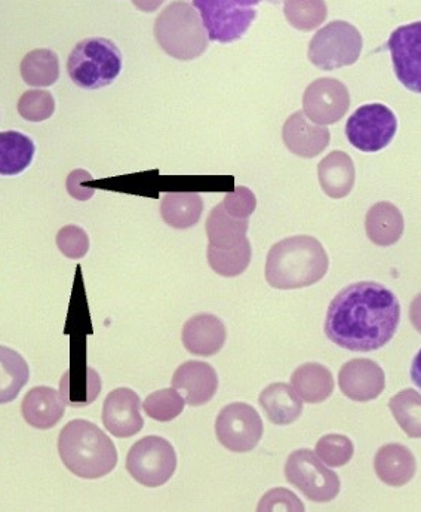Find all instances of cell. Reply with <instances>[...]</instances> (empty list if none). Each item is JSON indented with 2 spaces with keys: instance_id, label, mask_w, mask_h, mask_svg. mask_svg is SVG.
Instances as JSON below:
<instances>
[{
  "instance_id": "obj_3",
  "label": "cell",
  "mask_w": 421,
  "mask_h": 512,
  "mask_svg": "<svg viewBox=\"0 0 421 512\" xmlns=\"http://www.w3.org/2000/svg\"><path fill=\"white\" fill-rule=\"evenodd\" d=\"M58 453L70 472L86 480L104 477L118 464L113 441L88 420H72L61 429Z\"/></svg>"
},
{
  "instance_id": "obj_2",
  "label": "cell",
  "mask_w": 421,
  "mask_h": 512,
  "mask_svg": "<svg viewBox=\"0 0 421 512\" xmlns=\"http://www.w3.org/2000/svg\"><path fill=\"white\" fill-rule=\"evenodd\" d=\"M330 259L324 245L309 235L282 239L270 248L266 281L278 290L310 287L327 275Z\"/></svg>"
},
{
  "instance_id": "obj_25",
  "label": "cell",
  "mask_w": 421,
  "mask_h": 512,
  "mask_svg": "<svg viewBox=\"0 0 421 512\" xmlns=\"http://www.w3.org/2000/svg\"><path fill=\"white\" fill-rule=\"evenodd\" d=\"M204 213V201L195 192L165 193L161 201V216L174 229H189L198 225Z\"/></svg>"
},
{
  "instance_id": "obj_19",
  "label": "cell",
  "mask_w": 421,
  "mask_h": 512,
  "mask_svg": "<svg viewBox=\"0 0 421 512\" xmlns=\"http://www.w3.org/2000/svg\"><path fill=\"white\" fill-rule=\"evenodd\" d=\"M66 401L49 386L30 389L21 404L23 418L32 428L51 429L63 419Z\"/></svg>"
},
{
  "instance_id": "obj_42",
  "label": "cell",
  "mask_w": 421,
  "mask_h": 512,
  "mask_svg": "<svg viewBox=\"0 0 421 512\" xmlns=\"http://www.w3.org/2000/svg\"><path fill=\"white\" fill-rule=\"evenodd\" d=\"M165 0H132L135 8L141 12H155L164 5Z\"/></svg>"
},
{
  "instance_id": "obj_33",
  "label": "cell",
  "mask_w": 421,
  "mask_h": 512,
  "mask_svg": "<svg viewBox=\"0 0 421 512\" xmlns=\"http://www.w3.org/2000/svg\"><path fill=\"white\" fill-rule=\"evenodd\" d=\"M284 14L294 29L312 32L327 20L328 8L325 0H285Z\"/></svg>"
},
{
  "instance_id": "obj_16",
  "label": "cell",
  "mask_w": 421,
  "mask_h": 512,
  "mask_svg": "<svg viewBox=\"0 0 421 512\" xmlns=\"http://www.w3.org/2000/svg\"><path fill=\"white\" fill-rule=\"evenodd\" d=\"M172 388L183 392L189 406L199 407L210 403L218 389V376L214 367L202 361H187L175 370Z\"/></svg>"
},
{
  "instance_id": "obj_10",
  "label": "cell",
  "mask_w": 421,
  "mask_h": 512,
  "mask_svg": "<svg viewBox=\"0 0 421 512\" xmlns=\"http://www.w3.org/2000/svg\"><path fill=\"white\" fill-rule=\"evenodd\" d=\"M398 119L381 103L365 104L355 110L346 124V137L356 149L376 153L386 149L395 139Z\"/></svg>"
},
{
  "instance_id": "obj_15",
  "label": "cell",
  "mask_w": 421,
  "mask_h": 512,
  "mask_svg": "<svg viewBox=\"0 0 421 512\" xmlns=\"http://www.w3.org/2000/svg\"><path fill=\"white\" fill-rule=\"evenodd\" d=\"M338 385L350 400L367 403L380 397L386 386V376L379 364L359 358L341 367Z\"/></svg>"
},
{
  "instance_id": "obj_14",
  "label": "cell",
  "mask_w": 421,
  "mask_h": 512,
  "mask_svg": "<svg viewBox=\"0 0 421 512\" xmlns=\"http://www.w3.org/2000/svg\"><path fill=\"white\" fill-rule=\"evenodd\" d=\"M140 406V397L132 389L118 388L110 392L103 404L104 428L118 438L134 437L144 426Z\"/></svg>"
},
{
  "instance_id": "obj_11",
  "label": "cell",
  "mask_w": 421,
  "mask_h": 512,
  "mask_svg": "<svg viewBox=\"0 0 421 512\" xmlns=\"http://www.w3.org/2000/svg\"><path fill=\"white\" fill-rule=\"evenodd\" d=\"M263 431V420L250 404H229L215 420L217 440L230 452H253L263 437Z\"/></svg>"
},
{
  "instance_id": "obj_13",
  "label": "cell",
  "mask_w": 421,
  "mask_h": 512,
  "mask_svg": "<svg viewBox=\"0 0 421 512\" xmlns=\"http://www.w3.org/2000/svg\"><path fill=\"white\" fill-rule=\"evenodd\" d=\"M349 107V90L337 79H316L304 91L303 112L315 124H337L344 118Z\"/></svg>"
},
{
  "instance_id": "obj_32",
  "label": "cell",
  "mask_w": 421,
  "mask_h": 512,
  "mask_svg": "<svg viewBox=\"0 0 421 512\" xmlns=\"http://www.w3.org/2000/svg\"><path fill=\"white\" fill-rule=\"evenodd\" d=\"M389 409L402 431L410 438H421V394L408 388L390 398Z\"/></svg>"
},
{
  "instance_id": "obj_43",
  "label": "cell",
  "mask_w": 421,
  "mask_h": 512,
  "mask_svg": "<svg viewBox=\"0 0 421 512\" xmlns=\"http://www.w3.org/2000/svg\"><path fill=\"white\" fill-rule=\"evenodd\" d=\"M411 379L421 389V349L411 364Z\"/></svg>"
},
{
  "instance_id": "obj_38",
  "label": "cell",
  "mask_w": 421,
  "mask_h": 512,
  "mask_svg": "<svg viewBox=\"0 0 421 512\" xmlns=\"http://www.w3.org/2000/svg\"><path fill=\"white\" fill-rule=\"evenodd\" d=\"M221 204L230 216L236 217V219H250L251 214H254L255 208H257V198H255L253 190L239 186L233 192L227 193Z\"/></svg>"
},
{
  "instance_id": "obj_7",
  "label": "cell",
  "mask_w": 421,
  "mask_h": 512,
  "mask_svg": "<svg viewBox=\"0 0 421 512\" xmlns=\"http://www.w3.org/2000/svg\"><path fill=\"white\" fill-rule=\"evenodd\" d=\"M364 39L353 24L333 21L318 30L309 44L310 63L321 70H336L352 66L361 57Z\"/></svg>"
},
{
  "instance_id": "obj_17",
  "label": "cell",
  "mask_w": 421,
  "mask_h": 512,
  "mask_svg": "<svg viewBox=\"0 0 421 512\" xmlns=\"http://www.w3.org/2000/svg\"><path fill=\"white\" fill-rule=\"evenodd\" d=\"M282 140L294 155L316 158L327 149L331 134L325 125L312 124L304 112H295L282 128Z\"/></svg>"
},
{
  "instance_id": "obj_37",
  "label": "cell",
  "mask_w": 421,
  "mask_h": 512,
  "mask_svg": "<svg viewBox=\"0 0 421 512\" xmlns=\"http://www.w3.org/2000/svg\"><path fill=\"white\" fill-rule=\"evenodd\" d=\"M57 247L69 259H82L89 251L88 233L79 226H64L57 233Z\"/></svg>"
},
{
  "instance_id": "obj_21",
  "label": "cell",
  "mask_w": 421,
  "mask_h": 512,
  "mask_svg": "<svg viewBox=\"0 0 421 512\" xmlns=\"http://www.w3.org/2000/svg\"><path fill=\"white\" fill-rule=\"evenodd\" d=\"M319 183L330 198H346L355 186L356 171L346 152L334 150L318 165Z\"/></svg>"
},
{
  "instance_id": "obj_40",
  "label": "cell",
  "mask_w": 421,
  "mask_h": 512,
  "mask_svg": "<svg viewBox=\"0 0 421 512\" xmlns=\"http://www.w3.org/2000/svg\"><path fill=\"white\" fill-rule=\"evenodd\" d=\"M92 180L91 174L85 170H76L67 179V192L79 201H88L94 195V189H86L82 183Z\"/></svg>"
},
{
  "instance_id": "obj_28",
  "label": "cell",
  "mask_w": 421,
  "mask_h": 512,
  "mask_svg": "<svg viewBox=\"0 0 421 512\" xmlns=\"http://www.w3.org/2000/svg\"><path fill=\"white\" fill-rule=\"evenodd\" d=\"M101 392V379L91 367L70 369L60 383V394L67 406L86 407L97 400Z\"/></svg>"
},
{
  "instance_id": "obj_9",
  "label": "cell",
  "mask_w": 421,
  "mask_h": 512,
  "mask_svg": "<svg viewBox=\"0 0 421 512\" xmlns=\"http://www.w3.org/2000/svg\"><path fill=\"white\" fill-rule=\"evenodd\" d=\"M285 477L307 499L318 504L331 502L340 493V478L336 472L322 464L318 455L309 449L291 453L285 464Z\"/></svg>"
},
{
  "instance_id": "obj_39",
  "label": "cell",
  "mask_w": 421,
  "mask_h": 512,
  "mask_svg": "<svg viewBox=\"0 0 421 512\" xmlns=\"http://www.w3.org/2000/svg\"><path fill=\"white\" fill-rule=\"evenodd\" d=\"M258 511H304V505L290 490L275 489L261 499Z\"/></svg>"
},
{
  "instance_id": "obj_26",
  "label": "cell",
  "mask_w": 421,
  "mask_h": 512,
  "mask_svg": "<svg viewBox=\"0 0 421 512\" xmlns=\"http://www.w3.org/2000/svg\"><path fill=\"white\" fill-rule=\"evenodd\" d=\"M248 228L250 220L230 216L220 202L207 219L208 245L221 250L238 247L247 239Z\"/></svg>"
},
{
  "instance_id": "obj_6",
  "label": "cell",
  "mask_w": 421,
  "mask_h": 512,
  "mask_svg": "<svg viewBox=\"0 0 421 512\" xmlns=\"http://www.w3.org/2000/svg\"><path fill=\"white\" fill-rule=\"evenodd\" d=\"M263 0H193L208 38L218 44H233L247 35Z\"/></svg>"
},
{
  "instance_id": "obj_34",
  "label": "cell",
  "mask_w": 421,
  "mask_h": 512,
  "mask_svg": "<svg viewBox=\"0 0 421 512\" xmlns=\"http://www.w3.org/2000/svg\"><path fill=\"white\" fill-rule=\"evenodd\" d=\"M186 400L175 388L153 392L143 403L144 412L158 422H171L183 413Z\"/></svg>"
},
{
  "instance_id": "obj_8",
  "label": "cell",
  "mask_w": 421,
  "mask_h": 512,
  "mask_svg": "<svg viewBox=\"0 0 421 512\" xmlns=\"http://www.w3.org/2000/svg\"><path fill=\"white\" fill-rule=\"evenodd\" d=\"M129 475L144 487H161L171 480L177 469L174 447L158 435L137 441L127 456Z\"/></svg>"
},
{
  "instance_id": "obj_27",
  "label": "cell",
  "mask_w": 421,
  "mask_h": 512,
  "mask_svg": "<svg viewBox=\"0 0 421 512\" xmlns=\"http://www.w3.org/2000/svg\"><path fill=\"white\" fill-rule=\"evenodd\" d=\"M36 147L30 137L18 131L0 133V176H18L35 158Z\"/></svg>"
},
{
  "instance_id": "obj_35",
  "label": "cell",
  "mask_w": 421,
  "mask_h": 512,
  "mask_svg": "<svg viewBox=\"0 0 421 512\" xmlns=\"http://www.w3.org/2000/svg\"><path fill=\"white\" fill-rule=\"evenodd\" d=\"M353 453H355V447H353L352 440L346 435H324L316 444V455L331 468H340V466L349 464Z\"/></svg>"
},
{
  "instance_id": "obj_20",
  "label": "cell",
  "mask_w": 421,
  "mask_h": 512,
  "mask_svg": "<svg viewBox=\"0 0 421 512\" xmlns=\"http://www.w3.org/2000/svg\"><path fill=\"white\" fill-rule=\"evenodd\" d=\"M374 469L387 486L402 487L416 475V456L402 444H386L374 458Z\"/></svg>"
},
{
  "instance_id": "obj_24",
  "label": "cell",
  "mask_w": 421,
  "mask_h": 512,
  "mask_svg": "<svg viewBox=\"0 0 421 512\" xmlns=\"http://www.w3.org/2000/svg\"><path fill=\"white\" fill-rule=\"evenodd\" d=\"M291 386L306 403H324L334 392L333 373L322 364L306 363L291 376Z\"/></svg>"
},
{
  "instance_id": "obj_41",
  "label": "cell",
  "mask_w": 421,
  "mask_h": 512,
  "mask_svg": "<svg viewBox=\"0 0 421 512\" xmlns=\"http://www.w3.org/2000/svg\"><path fill=\"white\" fill-rule=\"evenodd\" d=\"M410 320L414 328L421 334V293L414 297L410 306Z\"/></svg>"
},
{
  "instance_id": "obj_4",
  "label": "cell",
  "mask_w": 421,
  "mask_h": 512,
  "mask_svg": "<svg viewBox=\"0 0 421 512\" xmlns=\"http://www.w3.org/2000/svg\"><path fill=\"white\" fill-rule=\"evenodd\" d=\"M159 47L175 60L190 61L204 55L210 45L207 29L195 6L175 0L159 14L155 23Z\"/></svg>"
},
{
  "instance_id": "obj_31",
  "label": "cell",
  "mask_w": 421,
  "mask_h": 512,
  "mask_svg": "<svg viewBox=\"0 0 421 512\" xmlns=\"http://www.w3.org/2000/svg\"><path fill=\"white\" fill-rule=\"evenodd\" d=\"M207 257L215 274L226 278L239 277L247 271L251 257H253L250 239H245L241 245L229 248V250H221V248L208 245Z\"/></svg>"
},
{
  "instance_id": "obj_1",
  "label": "cell",
  "mask_w": 421,
  "mask_h": 512,
  "mask_svg": "<svg viewBox=\"0 0 421 512\" xmlns=\"http://www.w3.org/2000/svg\"><path fill=\"white\" fill-rule=\"evenodd\" d=\"M399 321L401 303L393 291L379 282H356L331 302L325 334L347 351L373 352L393 339Z\"/></svg>"
},
{
  "instance_id": "obj_12",
  "label": "cell",
  "mask_w": 421,
  "mask_h": 512,
  "mask_svg": "<svg viewBox=\"0 0 421 512\" xmlns=\"http://www.w3.org/2000/svg\"><path fill=\"white\" fill-rule=\"evenodd\" d=\"M387 48L396 78L407 90L421 94V21L398 27L390 35Z\"/></svg>"
},
{
  "instance_id": "obj_23",
  "label": "cell",
  "mask_w": 421,
  "mask_h": 512,
  "mask_svg": "<svg viewBox=\"0 0 421 512\" xmlns=\"http://www.w3.org/2000/svg\"><path fill=\"white\" fill-rule=\"evenodd\" d=\"M260 404L267 419L275 425H291L303 413V403L293 386L272 383L260 395Z\"/></svg>"
},
{
  "instance_id": "obj_22",
  "label": "cell",
  "mask_w": 421,
  "mask_h": 512,
  "mask_svg": "<svg viewBox=\"0 0 421 512\" xmlns=\"http://www.w3.org/2000/svg\"><path fill=\"white\" fill-rule=\"evenodd\" d=\"M404 229V216L392 202H377L368 210L365 231L374 244L390 247L402 238Z\"/></svg>"
},
{
  "instance_id": "obj_18",
  "label": "cell",
  "mask_w": 421,
  "mask_h": 512,
  "mask_svg": "<svg viewBox=\"0 0 421 512\" xmlns=\"http://www.w3.org/2000/svg\"><path fill=\"white\" fill-rule=\"evenodd\" d=\"M226 327L220 318L211 314H198L190 318L183 327L184 348L198 357H212L226 343Z\"/></svg>"
},
{
  "instance_id": "obj_5",
  "label": "cell",
  "mask_w": 421,
  "mask_h": 512,
  "mask_svg": "<svg viewBox=\"0 0 421 512\" xmlns=\"http://www.w3.org/2000/svg\"><path fill=\"white\" fill-rule=\"evenodd\" d=\"M67 72L82 90L95 91L109 87L121 75V51L109 39H85L70 52Z\"/></svg>"
},
{
  "instance_id": "obj_29",
  "label": "cell",
  "mask_w": 421,
  "mask_h": 512,
  "mask_svg": "<svg viewBox=\"0 0 421 512\" xmlns=\"http://www.w3.org/2000/svg\"><path fill=\"white\" fill-rule=\"evenodd\" d=\"M26 360L14 349L0 345V404L14 401L29 382Z\"/></svg>"
},
{
  "instance_id": "obj_30",
  "label": "cell",
  "mask_w": 421,
  "mask_h": 512,
  "mask_svg": "<svg viewBox=\"0 0 421 512\" xmlns=\"http://www.w3.org/2000/svg\"><path fill=\"white\" fill-rule=\"evenodd\" d=\"M21 78L30 87H52L60 78V60L51 49H35L21 61Z\"/></svg>"
},
{
  "instance_id": "obj_36",
  "label": "cell",
  "mask_w": 421,
  "mask_h": 512,
  "mask_svg": "<svg viewBox=\"0 0 421 512\" xmlns=\"http://www.w3.org/2000/svg\"><path fill=\"white\" fill-rule=\"evenodd\" d=\"M18 113L29 122L48 121L55 112V100L48 91H26L18 100Z\"/></svg>"
}]
</instances>
